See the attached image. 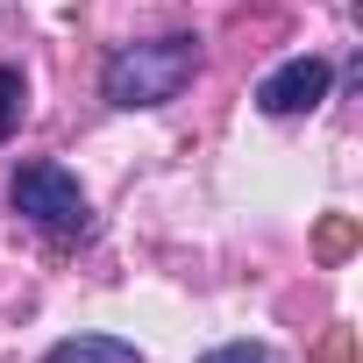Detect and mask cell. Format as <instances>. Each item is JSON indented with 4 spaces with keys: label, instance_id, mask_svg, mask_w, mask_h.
<instances>
[{
    "label": "cell",
    "instance_id": "obj_5",
    "mask_svg": "<svg viewBox=\"0 0 363 363\" xmlns=\"http://www.w3.org/2000/svg\"><path fill=\"white\" fill-rule=\"evenodd\" d=\"M22 107H29V86H22V72H15V65H0V143L15 135Z\"/></svg>",
    "mask_w": 363,
    "mask_h": 363
},
{
    "label": "cell",
    "instance_id": "obj_4",
    "mask_svg": "<svg viewBox=\"0 0 363 363\" xmlns=\"http://www.w3.org/2000/svg\"><path fill=\"white\" fill-rule=\"evenodd\" d=\"M43 363H143V349L121 335H65Z\"/></svg>",
    "mask_w": 363,
    "mask_h": 363
},
{
    "label": "cell",
    "instance_id": "obj_6",
    "mask_svg": "<svg viewBox=\"0 0 363 363\" xmlns=\"http://www.w3.org/2000/svg\"><path fill=\"white\" fill-rule=\"evenodd\" d=\"M200 363H278L264 342H221V349H207Z\"/></svg>",
    "mask_w": 363,
    "mask_h": 363
},
{
    "label": "cell",
    "instance_id": "obj_2",
    "mask_svg": "<svg viewBox=\"0 0 363 363\" xmlns=\"http://www.w3.org/2000/svg\"><path fill=\"white\" fill-rule=\"evenodd\" d=\"M15 214L36 221L43 235H86L93 228V207H86V186L65 171V164H22L15 186H8Z\"/></svg>",
    "mask_w": 363,
    "mask_h": 363
},
{
    "label": "cell",
    "instance_id": "obj_3",
    "mask_svg": "<svg viewBox=\"0 0 363 363\" xmlns=\"http://www.w3.org/2000/svg\"><path fill=\"white\" fill-rule=\"evenodd\" d=\"M328 86H335L328 57H285V65L257 86V107H264V114H306V107L328 100Z\"/></svg>",
    "mask_w": 363,
    "mask_h": 363
},
{
    "label": "cell",
    "instance_id": "obj_1",
    "mask_svg": "<svg viewBox=\"0 0 363 363\" xmlns=\"http://www.w3.org/2000/svg\"><path fill=\"white\" fill-rule=\"evenodd\" d=\"M200 72V36H150V43H121L100 72L107 107L135 114V107H171Z\"/></svg>",
    "mask_w": 363,
    "mask_h": 363
}]
</instances>
